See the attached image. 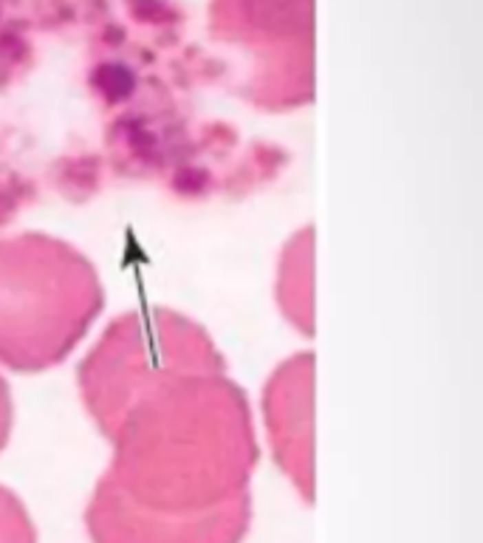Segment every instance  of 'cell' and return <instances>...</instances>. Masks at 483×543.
Wrapping results in <instances>:
<instances>
[{
    "label": "cell",
    "mask_w": 483,
    "mask_h": 543,
    "mask_svg": "<svg viewBox=\"0 0 483 543\" xmlns=\"http://www.w3.org/2000/svg\"><path fill=\"white\" fill-rule=\"evenodd\" d=\"M105 481L153 512L193 515L249 493L257 436L229 374H190L133 402L114 433Z\"/></svg>",
    "instance_id": "1"
},
{
    "label": "cell",
    "mask_w": 483,
    "mask_h": 543,
    "mask_svg": "<svg viewBox=\"0 0 483 543\" xmlns=\"http://www.w3.org/2000/svg\"><path fill=\"white\" fill-rule=\"evenodd\" d=\"M105 306L88 257L45 232L0 238V365L54 368L76 348Z\"/></svg>",
    "instance_id": "2"
},
{
    "label": "cell",
    "mask_w": 483,
    "mask_h": 543,
    "mask_svg": "<svg viewBox=\"0 0 483 543\" xmlns=\"http://www.w3.org/2000/svg\"><path fill=\"white\" fill-rule=\"evenodd\" d=\"M263 422L277 467L314 501V354H294L263 387Z\"/></svg>",
    "instance_id": "6"
},
{
    "label": "cell",
    "mask_w": 483,
    "mask_h": 543,
    "mask_svg": "<svg viewBox=\"0 0 483 543\" xmlns=\"http://www.w3.org/2000/svg\"><path fill=\"white\" fill-rule=\"evenodd\" d=\"M0 543H37L29 509L6 487H0Z\"/></svg>",
    "instance_id": "8"
},
{
    "label": "cell",
    "mask_w": 483,
    "mask_h": 543,
    "mask_svg": "<svg viewBox=\"0 0 483 543\" xmlns=\"http://www.w3.org/2000/svg\"><path fill=\"white\" fill-rule=\"evenodd\" d=\"M283 317L303 334H314V229H300L283 246L275 277Z\"/></svg>",
    "instance_id": "7"
},
{
    "label": "cell",
    "mask_w": 483,
    "mask_h": 543,
    "mask_svg": "<svg viewBox=\"0 0 483 543\" xmlns=\"http://www.w3.org/2000/svg\"><path fill=\"white\" fill-rule=\"evenodd\" d=\"M252 524V493L193 515L153 512L99 478L85 509L91 543H240Z\"/></svg>",
    "instance_id": "5"
},
{
    "label": "cell",
    "mask_w": 483,
    "mask_h": 543,
    "mask_svg": "<svg viewBox=\"0 0 483 543\" xmlns=\"http://www.w3.org/2000/svg\"><path fill=\"white\" fill-rule=\"evenodd\" d=\"M190 374H226L212 334L173 308H139L116 317L79 362V396L107 438L125 410L155 385Z\"/></svg>",
    "instance_id": "3"
},
{
    "label": "cell",
    "mask_w": 483,
    "mask_h": 543,
    "mask_svg": "<svg viewBox=\"0 0 483 543\" xmlns=\"http://www.w3.org/2000/svg\"><path fill=\"white\" fill-rule=\"evenodd\" d=\"M12 422H14V405H12V391L6 379L0 376V450L9 445L12 436Z\"/></svg>",
    "instance_id": "9"
},
{
    "label": "cell",
    "mask_w": 483,
    "mask_h": 543,
    "mask_svg": "<svg viewBox=\"0 0 483 543\" xmlns=\"http://www.w3.org/2000/svg\"><path fill=\"white\" fill-rule=\"evenodd\" d=\"M212 34L249 54L244 94L263 111L311 99V0H212Z\"/></svg>",
    "instance_id": "4"
}]
</instances>
